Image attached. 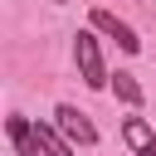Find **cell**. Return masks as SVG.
Masks as SVG:
<instances>
[{
  "instance_id": "6da1fadb",
  "label": "cell",
  "mask_w": 156,
  "mask_h": 156,
  "mask_svg": "<svg viewBox=\"0 0 156 156\" xmlns=\"http://www.w3.org/2000/svg\"><path fill=\"white\" fill-rule=\"evenodd\" d=\"M73 58H78V73H83V83L88 88H107L112 83V73H107V63H102V49H98V34H73Z\"/></svg>"
},
{
  "instance_id": "7a4b0ae2",
  "label": "cell",
  "mask_w": 156,
  "mask_h": 156,
  "mask_svg": "<svg viewBox=\"0 0 156 156\" xmlns=\"http://www.w3.org/2000/svg\"><path fill=\"white\" fill-rule=\"evenodd\" d=\"M54 127H58L73 146H93V141H98V127H93L88 112H78L73 102H58V107H54Z\"/></svg>"
},
{
  "instance_id": "3957f363",
  "label": "cell",
  "mask_w": 156,
  "mask_h": 156,
  "mask_svg": "<svg viewBox=\"0 0 156 156\" xmlns=\"http://www.w3.org/2000/svg\"><path fill=\"white\" fill-rule=\"evenodd\" d=\"M88 20H93V29H102L107 39H117V44H122V54H136V49H141V39H136V29H132L127 20H117L112 10H93Z\"/></svg>"
},
{
  "instance_id": "277c9868",
  "label": "cell",
  "mask_w": 156,
  "mask_h": 156,
  "mask_svg": "<svg viewBox=\"0 0 156 156\" xmlns=\"http://www.w3.org/2000/svg\"><path fill=\"white\" fill-rule=\"evenodd\" d=\"M122 141H127L136 156H156V132H151L146 117H127V122H122Z\"/></svg>"
},
{
  "instance_id": "5b68a950",
  "label": "cell",
  "mask_w": 156,
  "mask_h": 156,
  "mask_svg": "<svg viewBox=\"0 0 156 156\" xmlns=\"http://www.w3.org/2000/svg\"><path fill=\"white\" fill-rule=\"evenodd\" d=\"M34 141H39V156H73V141L49 122H34Z\"/></svg>"
},
{
  "instance_id": "8992f818",
  "label": "cell",
  "mask_w": 156,
  "mask_h": 156,
  "mask_svg": "<svg viewBox=\"0 0 156 156\" xmlns=\"http://www.w3.org/2000/svg\"><path fill=\"white\" fill-rule=\"evenodd\" d=\"M5 132H10V141H15V156H39V141H34V122H29V117H10Z\"/></svg>"
},
{
  "instance_id": "52a82bcc",
  "label": "cell",
  "mask_w": 156,
  "mask_h": 156,
  "mask_svg": "<svg viewBox=\"0 0 156 156\" xmlns=\"http://www.w3.org/2000/svg\"><path fill=\"white\" fill-rule=\"evenodd\" d=\"M112 93H117L127 107H141V83H136L132 73H117V78H112Z\"/></svg>"
}]
</instances>
